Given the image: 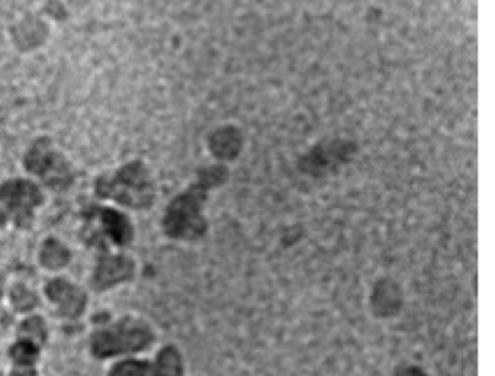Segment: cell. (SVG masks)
<instances>
[{
  "label": "cell",
  "mask_w": 495,
  "mask_h": 376,
  "mask_svg": "<svg viewBox=\"0 0 495 376\" xmlns=\"http://www.w3.org/2000/svg\"><path fill=\"white\" fill-rule=\"evenodd\" d=\"M98 193L131 208H145L154 200L152 180L141 163L128 164L112 179H100Z\"/></svg>",
  "instance_id": "cell-1"
},
{
  "label": "cell",
  "mask_w": 495,
  "mask_h": 376,
  "mask_svg": "<svg viewBox=\"0 0 495 376\" xmlns=\"http://www.w3.org/2000/svg\"><path fill=\"white\" fill-rule=\"evenodd\" d=\"M11 357L18 368H32L38 357V344L20 339L11 350Z\"/></svg>",
  "instance_id": "cell-11"
},
{
  "label": "cell",
  "mask_w": 495,
  "mask_h": 376,
  "mask_svg": "<svg viewBox=\"0 0 495 376\" xmlns=\"http://www.w3.org/2000/svg\"><path fill=\"white\" fill-rule=\"evenodd\" d=\"M20 339L34 341L36 344H43L45 341V325L40 317H34L25 321L20 328Z\"/></svg>",
  "instance_id": "cell-12"
},
{
  "label": "cell",
  "mask_w": 495,
  "mask_h": 376,
  "mask_svg": "<svg viewBox=\"0 0 495 376\" xmlns=\"http://www.w3.org/2000/svg\"><path fill=\"white\" fill-rule=\"evenodd\" d=\"M48 298L60 309L61 316L76 318L83 312L86 295L82 289L66 280H52L45 289Z\"/></svg>",
  "instance_id": "cell-8"
},
{
  "label": "cell",
  "mask_w": 495,
  "mask_h": 376,
  "mask_svg": "<svg viewBox=\"0 0 495 376\" xmlns=\"http://www.w3.org/2000/svg\"><path fill=\"white\" fill-rule=\"evenodd\" d=\"M12 376H35V373H34L31 368H22L20 371H16Z\"/></svg>",
  "instance_id": "cell-14"
},
{
  "label": "cell",
  "mask_w": 495,
  "mask_h": 376,
  "mask_svg": "<svg viewBox=\"0 0 495 376\" xmlns=\"http://www.w3.org/2000/svg\"><path fill=\"white\" fill-rule=\"evenodd\" d=\"M153 333L143 321L124 318L96 333L92 339L95 356L111 357L121 353L138 352L152 343Z\"/></svg>",
  "instance_id": "cell-2"
},
{
  "label": "cell",
  "mask_w": 495,
  "mask_h": 376,
  "mask_svg": "<svg viewBox=\"0 0 495 376\" xmlns=\"http://www.w3.org/2000/svg\"><path fill=\"white\" fill-rule=\"evenodd\" d=\"M184 359L179 350L168 346L154 362H122L112 369L109 376H184Z\"/></svg>",
  "instance_id": "cell-6"
},
{
  "label": "cell",
  "mask_w": 495,
  "mask_h": 376,
  "mask_svg": "<svg viewBox=\"0 0 495 376\" xmlns=\"http://www.w3.org/2000/svg\"><path fill=\"white\" fill-rule=\"evenodd\" d=\"M12 302L16 309L28 311V309H34V305L36 304V296L28 289L18 285L12 291Z\"/></svg>",
  "instance_id": "cell-13"
},
{
  "label": "cell",
  "mask_w": 495,
  "mask_h": 376,
  "mask_svg": "<svg viewBox=\"0 0 495 376\" xmlns=\"http://www.w3.org/2000/svg\"><path fill=\"white\" fill-rule=\"evenodd\" d=\"M89 239L93 243L99 240V237L108 239L115 245H127L131 241L132 229L130 221L122 214L112 209H93L88 215Z\"/></svg>",
  "instance_id": "cell-7"
},
{
  "label": "cell",
  "mask_w": 495,
  "mask_h": 376,
  "mask_svg": "<svg viewBox=\"0 0 495 376\" xmlns=\"http://www.w3.org/2000/svg\"><path fill=\"white\" fill-rule=\"evenodd\" d=\"M0 296H2V279H0Z\"/></svg>",
  "instance_id": "cell-15"
},
{
  "label": "cell",
  "mask_w": 495,
  "mask_h": 376,
  "mask_svg": "<svg viewBox=\"0 0 495 376\" xmlns=\"http://www.w3.org/2000/svg\"><path fill=\"white\" fill-rule=\"evenodd\" d=\"M43 202L35 184L27 180H13L0 186V227L13 223L27 229L32 223L34 209Z\"/></svg>",
  "instance_id": "cell-4"
},
{
  "label": "cell",
  "mask_w": 495,
  "mask_h": 376,
  "mask_svg": "<svg viewBox=\"0 0 495 376\" xmlns=\"http://www.w3.org/2000/svg\"><path fill=\"white\" fill-rule=\"evenodd\" d=\"M200 197L202 193L193 188L173 200L164 216V230L168 236L184 241H195L204 237L207 223L202 215Z\"/></svg>",
  "instance_id": "cell-3"
},
{
  "label": "cell",
  "mask_w": 495,
  "mask_h": 376,
  "mask_svg": "<svg viewBox=\"0 0 495 376\" xmlns=\"http://www.w3.org/2000/svg\"><path fill=\"white\" fill-rule=\"evenodd\" d=\"M25 166L29 172L38 175L45 184L54 189L67 188L72 184V173L60 154L50 145V141H36L25 157Z\"/></svg>",
  "instance_id": "cell-5"
},
{
  "label": "cell",
  "mask_w": 495,
  "mask_h": 376,
  "mask_svg": "<svg viewBox=\"0 0 495 376\" xmlns=\"http://www.w3.org/2000/svg\"><path fill=\"white\" fill-rule=\"evenodd\" d=\"M134 272V264L122 256L106 257L100 261L93 278V286L98 289L111 288L114 285L130 279Z\"/></svg>",
  "instance_id": "cell-9"
},
{
  "label": "cell",
  "mask_w": 495,
  "mask_h": 376,
  "mask_svg": "<svg viewBox=\"0 0 495 376\" xmlns=\"http://www.w3.org/2000/svg\"><path fill=\"white\" fill-rule=\"evenodd\" d=\"M68 259L70 253L67 252V248L56 240H48L41 252V262L45 268H63L64 264H67Z\"/></svg>",
  "instance_id": "cell-10"
}]
</instances>
